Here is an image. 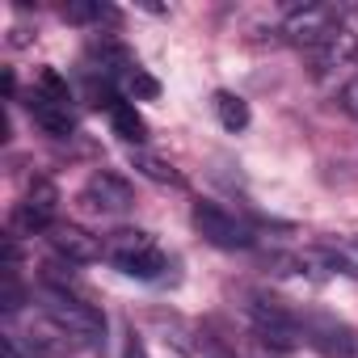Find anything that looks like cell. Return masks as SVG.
Returning a JSON list of instances; mask_svg holds the SVG:
<instances>
[{
  "mask_svg": "<svg viewBox=\"0 0 358 358\" xmlns=\"http://www.w3.org/2000/svg\"><path fill=\"white\" fill-rule=\"evenodd\" d=\"M80 203H85V207H93V211L114 215V211H127V207L135 203V190H131L127 177H118V173H106V169H101V173H93L89 182H85Z\"/></svg>",
  "mask_w": 358,
  "mask_h": 358,
  "instance_id": "obj_4",
  "label": "cell"
},
{
  "mask_svg": "<svg viewBox=\"0 0 358 358\" xmlns=\"http://www.w3.org/2000/svg\"><path fill=\"white\" fill-rule=\"evenodd\" d=\"M0 354H5V358H26V354L17 350V337H13V333H5V337H0Z\"/></svg>",
  "mask_w": 358,
  "mask_h": 358,
  "instance_id": "obj_21",
  "label": "cell"
},
{
  "mask_svg": "<svg viewBox=\"0 0 358 358\" xmlns=\"http://www.w3.org/2000/svg\"><path fill=\"white\" fill-rule=\"evenodd\" d=\"M350 68H358V38H354V51H350Z\"/></svg>",
  "mask_w": 358,
  "mask_h": 358,
  "instance_id": "obj_22",
  "label": "cell"
},
{
  "mask_svg": "<svg viewBox=\"0 0 358 358\" xmlns=\"http://www.w3.org/2000/svg\"><path fill=\"white\" fill-rule=\"evenodd\" d=\"M101 17L114 22L118 13L110 5H101V0H68V5H64V22H72V26H93Z\"/></svg>",
  "mask_w": 358,
  "mask_h": 358,
  "instance_id": "obj_12",
  "label": "cell"
},
{
  "mask_svg": "<svg viewBox=\"0 0 358 358\" xmlns=\"http://www.w3.org/2000/svg\"><path fill=\"white\" fill-rule=\"evenodd\" d=\"M337 101H341V110H345L350 118H358V76L341 89V97H337Z\"/></svg>",
  "mask_w": 358,
  "mask_h": 358,
  "instance_id": "obj_20",
  "label": "cell"
},
{
  "mask_svg": "<svg viewBox=\"0 0 358 358\" xmlns=\"http://www.w3.org/2000/svg\"><path fill=\"white\" fill-rule=\"evenodd\" d=\"M308 345L320 350L324 358H358V329L337 324V320H312L303 329Z\"/></svg>",
  "mask_w": 358,
  "mask_h": 358,
  "instance_id": "obj_6",
  "label": "cell"
},
{
  "mask_svg": "<svg viewBox=\"0 0 358 358\" xmlns=\"http://www.w3.org/2000/svg\"><path fill=\"white\" fill-rule=\"evenodd\" d=\"M215 114H220V127L224 131H245L249 127V101L232 89H215Z\"/></svg>",
  "mask_w": 358,
  "mask_h": 358,
  "instance_id": "obj_9",
  "label": "cell"
},
{
  "mask_svg": "<svg viewBox=\"0 0 358 358\" xmlns=\"http://www.w3.org/2000/svg\"><path fill=\"white\" fill-rule=\"evenodd\" d=\"M190 224H194V232H199L207 245H215V249H249V245H253V228H249L236 211H228V207H220V203H211V199L194 203Z\"/></svg>",
  "mask_w": 358,
  "mask_h": 358,
  "instance_id": "obj_3",
  "label": "cell"
},
{
  "mask_svg": "<svg viewBox=\"0 0 358 358\" xmlns=\"http://www.w3.org/2000/svg\"><path fill=\"white\" fill-rule=\"evenodd\" d=\"M106 249H110V257H127V253H139V249H156V241L148 232H139V228H122V232L110 236Z\"/></svg>",
  "mask_w": 358,
  "mask_h": 358,
  "instance_id": "obj_14",
  "label": "cell"
},
{
  "mask_svg": "<svg viewBox=\"0 0 358 358\" xmlns=\"http://www.w3.org/2000/svg\"><path fill=\"white\" fill-rule=\"evenodd\" d=\"M26 203H30L34 211H43V215H55V207H59V190L47 182V177H34V182H30V194H26Z\"/></svg>",
  "mask_w": 358,
  "mask_h": 358,
  "instance_id": "obj_16",
  "label": "cell"
},
{
  "mask_svg": "<svg viewBox=\"0 0 358 358\" xmlns=\"http://www.w3.org/2000/svg\"><path fill=\"white\" fill-rule=\"evenodd\" d=\"M341 22H345V9H341V5H303V9H291L282 34H287L295 47L324 51V47H333V43L345 34Z\"/></svg>",
  "mask_w": 358,
  "mask_h": 358,
  "instance_id": "obj_2",
  "label": "cell"
},
{
  "mask_svg": "<svg viewBox=\"0 0 358 358\" xmlns=\"http://www.w3.org/2000/svg\"><path fill=\"white\" fill-rule=\"evenodd\" d=\"M118 80H122V89H127L131 97H139V101H156V97H160V80H156V76H148L139 64H131Z\"/></svg>",
  "mask_w": 358,
  "mask_h": 358,
  "instance_id": "obj_13",
  "label": "cell"
},
{
  "mask_svg": "<svg viewBox=\"0 0 358 358\" xmlns=\"http://www.w3.org/2000/svg\"><path fill=\"white\" fill-rule=\"evenodd\" d=\"M114 270H122L127 278H139V282H152L160 278V270H169V257L160 249H139V253H127V257H110Z\"/></svg>",
  "mask_w": 358,
  "mask_h": 358,
  "instance_id": "obj_8",
  "label": "cell"
},
{
  "mask_svg": "<svg viewBox=\"0 0 358 358\" xmlns=\"http://www.w3.org/2000/svg\"><path fill=\"white\" fill-rule=\"evenodd\" d=\"M131 169H139L143 177H152V182H160V186H177V190L186 186V177L173 164H164L160 156H148V152H131Z\"/></svg>",
  "mask_w": 358,
  "mask_h": 358,
  "instance_id": "obj_11",
  "label": "cell"
},
{
  "mask_svg": "<svg viewBox=\"0 0 358 358\" xmlns=\"http://www.w3.org/2000/svg\"><path fill=\"white\" fill-rule=\"evenodd\" d=\"M43 303H47V316L59 329H68L80 345H93V350L106 345V316H101V308H93V303L68 295V287H51V282L43 287Z\"/></svg>",
  "mask_w": 358,
  "mask_h": 358,
  "instance_id": "obj_1",
  "label": "cell"
},
{
  "mask_svg": "<svg viewBox=\"0 0 358 358\" xmlns=\"http://www.w3.org/2000/svg\"><path fill=\"white\" fill-rule=\"evenodd\" d=\"M26 110H30V118H34L47 135H55V139H68V135L76 131V118L68 114V106H59V101H51V97H43V93H34V97L26 101Z\"/></svg>",
  "mask_w": 358,
  "mask_h": 358,
  "instance_id": "obj_7",
  "label": "cell"
},
{
  "mask_svg": "<svg viewBox=\"0 0 358 358\" xmlns=\"http://www.w3.org/2000/svg\"><path fill=\"white\" fill-rule=\"evenodd\" d=\"M47 241H51V249L59 253V262H68V266H89V262L101 257L97 236H89V232L76 228V224H51Z\"/></svg>",
  "mask_w": 358,
  "mask_h": 358,
  "instance_id": "obj_5",
  "label": "cell"
},
{
  "mask_svg": "<svg viewBox=\"0 0 358 358\" xmlns=\"http://www.w3.org/2000/svg\"><path fill=\"white\" fill-rule=\"evenodd\" d=\"M122 358H148V345H143V337L135 333V324L127 329V341H122Z\"/></svg>",
  "mask_w": 358,
  "mask_h": 358,
  "instance_id": "obj_19",
  "label": "cell"
},
{
  "mask_svg": "<svg viewBox=\"0 0 358 358\" xmlns=\"http://www.w3.org/2000/svg\"><path fill=\"white\" fill-rule=\"evenodd\" d=\"M38 93H43V97H51V101H59V106H68V101H72V85H68L55 68H43V72H38Z\"/></svg>",
  "mask_w": 358,
  "mask_h": 358,
  "instance_id": "obj_17",
  "label": "cell"
},
{
  "mask_svg": "<svg viewBox=\"0 0 358 358\" xmlns=\"http://www.w3.org/2000/svg\"><path fill=\"white\" fill-rule=\"evenodd\" d=\"M9 224H13V232H17V236H22V232H30V236H34V232H51V215L34 211L30 203H17V207H13V220H9Z\"/></svg>",
  "mask_w": 358,
  "mask_h": 358,
  "instance_id": "obj_15",
  "label": "cell"
},
{
  "mask_svg": "<svg viewBox=\"0 0 358 358\" xmlns=\"http://www.w3.org/2000/svg\"><path fill=\"white\" fill-rule=\"evenodd\" d=\"M110 122H114V135L127 139V143H143V139H148V122L139 118V110H135L131 101H118V106L110 110Z\"/></svg>",
  "mask_w": 358,
  "mask_h": 358,
  "instance_id": "obj_10",
  "label": "cell"
},
{
  "mask_svg": "<svg viewBox=\"0 0 358 358\" xmlns=\"http://www.w3.org/2000/svg\"><path fill=\"white\" fill-rule=\"evenodd\" d=\"M22 303H26V291H22V282H17V270L5 266V299H0V308L13 316V312H22Z\"/></svg>",
  "mask_w": 358,
  "mask_h": 358,
  "instance_id": "obj_18",
  "label": "cell"
}]
</instances>
